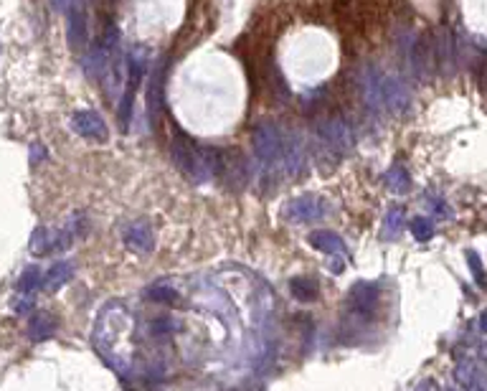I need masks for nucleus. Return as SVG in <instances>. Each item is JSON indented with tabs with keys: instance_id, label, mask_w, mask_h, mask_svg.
Instances as JSON below:
<instances>
[]
</instances>
